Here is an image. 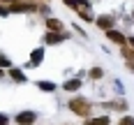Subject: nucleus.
<instances>
[{
    "mask_svg": "<svg viewBox=\"0 0 134 125\" xmlns=\"http://www.w3.org/2000/svg\"><path fill=\"white\" fill-rule=\"evenodd\" d=\"M67 107H69V111H72V113H76V116H79V118H83V121H86V118H90V111H93L90 102H88L86 97H81V95H79V97H72Z\"/></svg>",
    "mask_w": 134,
    "mask_h": 125,
    "instance_id": "1",
    "label": "nucleus"
},
{
    "mask_svg": "<svg viewBox=\"0 0 134 125\" xmlns=\"http://www.w3.org/2000/svg\"><path fill=\"white\" fill-rule=\"evenodd\" d=\"M107 40H109V42H113V44H118V46H125V44H127V37L122 35L120 30H116V28L107 30Z\"/></svg>",
    "mask_w": 134,
    "mask_h": 125,
    "instance_id": "2",
    "label": "nucleus"
},
{
    "mask_svg": "<svg viewBox=\"0 0 134 125\" xmlns=\"http://www.w3.org/2000/svg\"><path fill=\"white\" fill-rule=\"evenodd\" d=\"M35 121H37L35 111H21L16 116V125H35Z\"/></svg>",
    "mask_w": 134,
    "mask_h": 125,
    "instance_id": "3",
    "label": "nucleus"
},
{
    "mask_svg": "<svg viewBox=\"0 0 134 125\" xmlns=\"http://www.w3.org/2000/svg\"><path fill=\"white\" fill-rule=\"evenodd\" d=\"M95 23H97V28H102L107 32V30H111V28L116 26V16H97Z\"/></svg>",
    "mask_w": 134,
    "mask_h": 125,
    "instance_id": "4",
    "label": "nucleus"
},
{
    "mask_svg": "<svg viewBox=\"0 0 134 125\" xmlns=\"http://www.w3.org/2000/svg\"><path fill=\"white\" fill-rule=\"evenodd\" d=\"M46 30H49V32H63V21L49 16V19H46Z\"/></svg>",
    "mask_w": 134,
    "mask_h": 125,
    "instance_id": "5",
    "label": "nucleus"
},
{
    "mask_svg": "<svg viewBox=\"0 0 134 125\" xmlns=\"http://www.w3.org/2000/svg\"><path fill=\"white\" fill-rule=\"evenodd\" d=\"M63 90H67V93H76V90H81V79H69V81L63 83Z\"/></svg>",
    "mask_w": 134,
    "mask_h": 125,
    "instance_id": "6",
    "label": "nucleus"
},
{
    "mask_svg": "<svg viewBox=\"0 0 134 125\" xmlns=\"http://www.w3.org/2000/svg\"><path fill=\"white\" fill-rule=\"evenodd\" d=\"M46 44H58V42H63L67 40V35H63V32H46Z\"/></svg>",
    "mask_w": 134,
    "mask_h": 125,
    "instance_id": "7",
    "label": "nucleus"
},
{
    "mask_svg": "<svg viewBox=\"0 0 134 125\" xmlns=\"http://www.w3.org/2000/svg\"><path fill=\"white\" fill-rule=\"evenodd\" d=\"M86 125H111L109 116H97V118H86Z\"/></svg>",
    "mask_w": 134,
    "mask_h": 125,
    "instance_id": "8",
    "label": "nucleus"
},
{
    "mask_svg": "<svg viewBox=\"0 0 134 125\" xmlns=\"http://www.w3.org/2000/svg\"><path fill=\"white\" fill-rule=\"evenodd\" d=\"M42 58H44V49H35L32 56H30V67H37L42 63Z\"/></svg>",
    "mask_w": 134,
    "mask_h": 125,
    "instance_id": "9",
    "label": "nucleus"
},
{
    "mask_svg": "<svg viewBox=\"0 0 134 125\" xmlns=\"http://www.w3.org/2000/svg\"><path fill=\"white\" fill-rule=\"evenodd\" d=\"M9 77H12V81H16V83H26V74H23L21 69H16V67H9Z\"/></svg>",
    "mask_w": 134,
    "mask_h": 125,
    "instance_id": "10",
    "label": "nucleus"
},
{
    "mask_svg": "<svg viewBox=\"0 0 134 125\" xmlns=\"http://www.w3.org/2000/svg\"><path fill=\"white\" fill-rule=\"evenodd\" d=\"M104 107H107V109H116V111H125V109H127V102L118 100V102H107Z\"/></svg>",
    "mask_w": 134,
    "mask_h": 125,
    "instance_id": "11",
    "label": "nucleus"
},
{
    "mask_svg": "<svg viewBox=\"0 0 134 125\" xmlns=\"http://www.w3.org/2000/svg\"><path fill=\"white\" fill-rule=\"evenodd\" d=\"M122 49V56H125V63H134V49L130 46V44H125V46H120Z\"/></svg>",
    "mask_w": 134,
    "mask_h": 125,
    "instance_id": "12",
    "label": "nucleus"
},
{
    "mask_svg": "<svg viewBox=\"0 0 134 125\" xmlns=\"http://www.w3.org/2000/svg\"><path fill=\"white\" fill-rule=\"evenodd\" d=\"M88 77H90L93 81H97V79H102V77H104V69H102V67H93L90 72H88Z\"/></svg>",
    "mask_w": 134,
    "mask_h": 125,
    "instance_id": "13",
    "label": "nucleus"
},
{
    "mask_svg": "<svg viewBox=\"0 0 134 125\" xmlns=\"http://www.w3.org/2000/svg\"><path fill=\"white\" fill-rule=\"evenodd\" d=\"M37 88H40V90H46V93H51V90H55V83H51V81H37Z\"/></svg>",
    "mask_w": 134,
    "mask_h": 125,
    "instance_id": "14",
    "label": "nucleus"
},
{
    "mask_svg": "<svg viewBox=\"0 0 134 125\" xmlns=\"http://www.w3.org/2000/svg\"><path fill=\"white\" fill-rule=\"evenodd\" d=\"M0 67H2V69H5V67H12V63H9V58H7L5 53H0Z\"/></svg>",
    "mask_w": 134,
    "mask_h": 125,
    "instance_id": "15",
    "label": "nucleus"
},
{
    "mask_svg": "<svg viewBox=\"0 0 134 125\" xmlns=\"http://www.w3.org/2000/svg\"><path fill=\"white\" fill-rule=\"evenodd\" d=\"M118 125H134V116H122L118 121Z\"/></svg>",
    "mask_w": 134,
    "mask_h": 125,
    "instance_id": "16",
    "label": "nucleus"
},
{
    "mask_svg": "<svg viewBox=\"0 0 134 125\" xmlns=\"http://www.w3.org/2000/svg\"><path fill=\"white\" fill-rule=\"evenodd\" d=\"M0 125H9V118H7L5 113H0Z\"/></svg>",
    "mask_w": 134,
    "mask_h": 125,
    "instance_id": "17",
    "label": "nucleus"
},
{
    "mask_svg": "<svg viewBox=\"0 0 134 125\" xmlns=\"http://www.w3.org/2000/svg\"><path fill=\"white\" fill-rule=\"evenodd\" d=\"M9 14V7H0V16H7Z\"/></svg>",
    "mask_w": 134,
    "mask_h": 125,
    "instance_id": "18",
    "label": "nucleus"
},
{
    "mask_svg": "<svg viewBox=\"0 0 134 125\" xmlns=\"http://www.w3.org/2000/svg\"><path fill=\"white\" fill-rule=\"evenodd\" d=\"M125 65H127V69H130V72H134V63H125Z\"/></svg>",
    "mask_w": 134,
    "mask_h": 125,
    "instance_id": "19",
    "label": "nucleus"
},
{
    "mask_svg": "<svg viewBox=\"0 0 134 125\" xmlns=\"http://www.w3.org/2000/svg\"><path fill=\"white\" fill-rule=\"evenodd\" d=\"M2 74H5V72H2V67H0V77H2Z\"/></svg>",
    "mask_w": 134,
    "mask_h": 125,
    "instance_id": "20",
    "label": "nucleus"
},
{
    "mask_svg": "<svg viewBox=\"0 0 134 125\" xmlns=\"http://www.w3.org/2000/svg\"><path fill=\"white\" fill-rule=\"evenodd\" d=\"M132 16H134V12H132Z\"/></svg>",
    "mask_w": 134,
    "mask_h": 125,
    "instance_id": "21",
    "label": "nucleus"
}]
</instances>
